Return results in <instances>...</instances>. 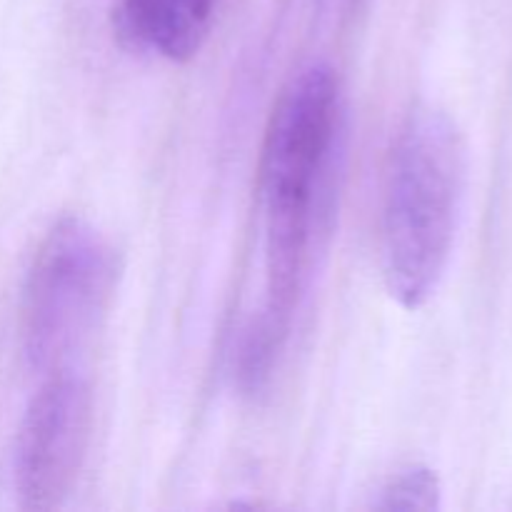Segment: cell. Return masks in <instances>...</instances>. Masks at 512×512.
I'll list each match as a JSON object with an SVG mask.
<instances>
[{
	"label": "cell",
	"mask_w": 512,
	"mask_h": 512,
	"mask_svg": "<svg viewBox=\"0 0 512 512\" xmlns=\"http://www.w3.org/2000/svg\"><path fill=\"white\" fill-rule=\"evenodd\" d=\"M93 393L85 378L63 368L48 373L25 410L15 445V490L20 508L58 510L73 493L88 455Z\"/></svg>",
	"instance_id": "obj_4"
},
{
	"label": "cell",
	"mask_w": 512,
	"mask_h": 512,
	"mask_svg": "<svg viewBox=\"0 0 512 512\" xmlns=\"http://www.w3.org/2000/svg\"><path fill=\"white\" fill-rule=\"evenodd\" d=\"M218 0H120V25L133 43L183 63L213 28Z\"/></svg>",
	"instance_id": "obj_5"
},
{
	"label": "cell",
	"mask_w": 512,
	"mask_h": 512,
	"mask_svg": "<svg viewBox=\"0 0 512 512\" xmlns=\"http://www.w3.org/2000/svg\"><path fill=\"white\" fill-rule=\"evenodd\" d=\"M338 75L330 65L300 70L275 105L263 148V218L268 295L258 320L288 335L308 283L338 155Z\"/></svg>",
	"instance_id": "obj_1"
},
{
	"label": "cell",
	"mask_w": 512,
	"mask_h": 512,
	"mask_svg": "<svg viewBox=\"0 0 512 512\" xmlns=\"http://www.w3.org/2000/svg\"><path fill=\"white\" fill-rule=\"evenodd\" d=\"M115 280V250L93 223L63 218L50 228L28 270L20 315L25 358L35 370L70 368L98 330Z\"/></svg>",
	"instance_id": "obj_3"
},
{
	"label": "cell",
	"mask_w": 512,
	"mask_h": 512,
	"mask_svg": "<svg viewBox=\"0 0 512 512\" xmlns=\"http://www.w3.org/2000/svg\"><path fill=\"white\" fill-rule=\"evenodd\" d=\"M465 180L463 135L448 113L418 108L398 130L385 170L380 265L403 308L428 303L443 280Z\"/></svg>",
	"instance_id": "obj_2"
},
{
	"label": "cell",
	"mask_w": 512,
	"mask_h": 512,
	"mask_svg": "<svg viewBox=\"0 0 512 512\" xmlns=\"http://www.w3.org/2000/svg\"><path fill=\"white\" fill-rule=\"evenodd\" d=\"M375 510L385 512H433L440 508V480L425 465H408L390 475L373 500Z\"/></svg>",
	"instance_id": "obj_6"
}]
</instances>
